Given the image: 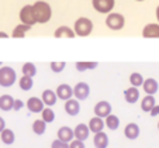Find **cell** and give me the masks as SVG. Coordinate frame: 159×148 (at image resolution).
Segmentation results:
<instances>
[{
	"instance_id": "42",
	"label": "cell",
	"mask_w": 159,
	"mask_h": 148,
	"mask_svg": "<svg viewBox=\"0 0 159 148\" xmlns=\"http://www.w3.org/2000/svg\"><path fill=\"white\" fill-rule=\"evenodd\" d=\"M158 130H159V123H158Z\"/></svg>"
},
{
	"instance_id": "23",
	"label": "cell",
	"mask_w": 159,
	"mask_h": 148,
	"mask_svg": "<svg viewBox=\"0 0 159 148\" xmlns=\"http://www.w3.org/2000/svg\"><path fill=\"white\" fill-rule=\"evenodd\" d=\"M30 30H31L30 25H25V24H21V23H20L18 25H16V27H14L11 37H13V38H24L25 34H27Z\"/></svg>"
},
{
	"instance_id": "33",
	"label": "cell",
	"mask_w": 159,
	"mask_h": 148,
	"mask_svg": "<svg viewBox=\"0 0 159 148\" xmlns=\"http://www.w3.org/2000/svg\"><path fill=\"white\" fill-rule=\"evenodd\" d=\"M49 65H51V71H52V72L59 73V72H62V71L65 69L66 62H51Z\"/></svg>"
},
{
	"instance_id": "39",
	"label": "cell",
	"mask_w": 159,
	"mask_h": 148,
	"mask_svg": "<svg viewBox=\"0 0 159 148\" xmlns=\"http://www.w3.org/2000/svg\"><path fill=\"white\" fill-rule=\"evenodd\" d=\"M9 37V34L4 33V31H0V38H7Z\"/></svg>"
},
{
	"instance_id": "29",
	"label": "cell",
	"mask_w": 159,
	"mask_h": 148,
	"mask_svg": "<svg viewBox=\"0 0 159 148\" xmlns=\"http://www.w3.org/2000/svg\"><path fill=\"white\" fill-rule=\"evenodd\" d=\"M129 83H131V86H134V88L142 86V83H144V76L139 72H132L131 75H129Z\"/></svg>"
},
{
	"instance_id": "27",
	"label": "cell",
	"mask_w": 159,
	"mask_h": 148,
	"mask_svg": "<svg viewBox=\"0 0 159 148\" xmlns=\"http://www.w3.org/2000/svg\"><path fill=\"white\" fill-rule=\"evenodd\" d=\"M0 137H2V142H4L6 145H10L16 141V136L13 133V130H10V128H4L0 133Z\"/></svg>"
},
{
	"instance_id": "12",
	"label": "cell",
	"mask_w": 159,
	"mask_h": 148,
	"mask_svg": "<svg viewBox=\"0 0 159 148\" xmlns=\"http://www.w3.org/2000/svg\"><path fill=\"white\" fill-rule=\"evenodd\" d=\"M142 37L144 38H159V24L156 23H149L142 30Z\"/></svg>"
},
{
	"instance_id": "9",
	"label": "cell",
	"mask_w": 159,
	"mask_h": 148,
	"mask_svg": "<svg viewBox=\"0 0 159 148\" xmlns=\"http://www.w3.org/2000/svg\"><path fill=\"white\" fill-rule=\"evenodd\" d=\"M55 93H57V97L61 100H69L73 97V90L72 88H70L69 85H66V83H62L59 85L57 88V90H55Z\"/></svg>"
},
{
	"instance_id": "14",
	"label": "cell",
	"mask_w": 159,
	"mask_h": 148,
	"mask_svg": "<svg viewBox=\"0 0 159 148\" xmlns=\"http://www.w3.org/2000/svg\"><path fill=\"white\" fill-rule=\"evenodd\" d=\"M142 89L147 95H155L159 89V85L156 82V79L153 78H148V79H144V83H142Z\"/></svg>"
},
{
	"instance_id": "28",
	"label": "cell",
	"mask_w": 159,
	"mask_h": 148,
	"mask_svg": "<svg viewBox=\"0 0 159 148\" xmlns=\"http://www.w3.org/2000/svg\"><path fill=\"white\" fill-rule=\"evenodd\" d=\"M45 130H47V123H45L44 120H35L33 123V131L34 134H37V136H42V134L45 133Z\"/></svg>"
},
{
	"instance_id": "22",
	"label": "cell",
	"mask_w": 159,
	"mask_h": 148,
	"mask_svg": "<svg viewBox=\"0 0 159 148\" xmlns=\"http://www.w3.org/2000/svg\"><path fill=\"white\" fill-rule=\"evenodd\" d=\"M13 99L10 95H2L0 96V110H3V112H10L13 110Z\"/></svg>"
},
{
	"instance_id": "40",
	"label": "cell",
	"mask_w": 159,
	"mask_h": 148,
	"mask_svg": "<svg viewBox=\"0 0 159 148\" xmlns=\"http://www.w3.org/2000/svg\"><path fill=\"white\" fill-rule=\"evenodd\" d=\"M156 20H158V24H159V4L156 7Z\"/></svg>"
},
{
	"instance_id": "17",
	"label": "cell",
	"mask_w": 159,
	"mask_h": 148,
	"mask_svg": "<svg viewBox=\"0 0 159 148\" xmlns=\"http://www.w3.org/2000/svg\"><path fill=\"white\" fill-rule=\"evenodd\" d=\"M41 100H42V103H44V106L51 107V106H54L55 103H57L58 97H57V93H55L54 90H51V89H45V90L42 92Z\"/></svg>"
},
{
	"instance_id": "38",
	"label": "cell",
	"mask_w": 159,
	"mask_h": 148,
	"mask_svg": "<svg viewBox=\"0 0 159 148\" xmlns=\"http://www.w3.org/2000/svg\"><path fill=\"white\" fill-rule=\"evenodd\" d=\"M6 128V121H4V118L3 117H0V133Z\"/></svg>"
},
{
	"instance_id": "30",
	"label": "cell",
	"mask_w": 159,
	"mask_h": 148,
	"mask_svg": "<svg viewBox=\"0 0 159 148\" xmlns=\"http://www.w3.org/2000/svg\"><path fill=\"white\" fill-rule=\"evenodd\" d=\"M99 67L97 62H76V69L79 72H84V71H89V69H96Z\"/></svg>"
},
{
	"instance_id": "2",
	"label": "cell",
	"mask_w": 159,
	"mask_h": 148,
	"mask_svg": "<svg viewBox=\"0 0 159 148\" xmlns=\"http://www.w3.org/2000/svg\"><path fill=\"white\" fill-rule=\"evenodd\" d=\"M93 31V23L92 20L87 17H79L75 21V25H73V33L78 37H87L92 34Z\"/></svg>"
},
{
	"instance_id": "10",
	"label": "cell",
	"mask_w": 159,
	"mask_h": 148,
	"mask_svg": "<svg viewBox=\"0 0 159 148\" xmlns=\"http://www.w3.org/2000/svg\"><path fill=\"white\" fill-rule=\"evenodd\" d=\"M89 134H90V130L87 124H78L73 130V136H75V140H79V141H84V140L89 138Z\"/></svg>"
},
{
	"instance_id": "6",
	"label": "cell",
	"mask_w": 159,
	"mask_h": 148,
	"mask_svg": "<svg viewBox=\"0 0 159 148\" xmlns=\"http://www.w3.org/2000/svg\"><path fill=\"white\" fill-rule=\"evenodd\" d=\"M92 6L97 13L108 14L116 6V0H92Z\"/></svg>"
},
{
	"instance_id": "15",
	"label": "cell",
	"mask_w": 159,
	"mask_h": 148,
	"mask_svg": "<svg viewBox=\"0 0 159 148\" xmlns=\"http://www.w3.org/2000/svg\"><path fill=\"white\" fill-rule=\"evenodd\" d=\"M65 112L66 114L69 116H78L80 112V104H79V100L76 99H69L65 102Z\"/></svg>"
},
{
	"instance_id": "41",
	"label": "cell",
	"mask_w": 159,
	"mask_h": 148,
	"mask_svg": "<svg viewBox=\"0 0 159 148\" xmlns=\"http://www.w3.org/2000/svg\"><path fill=\"white\" fill-rule=\"evenodd\" d=\"M135 2H144V0H135Z\"/></svg>"
},
{
	"instance_id": "7",
	"label": "cell",
	"mask_w": 159,
	"mask_h": 148,
	"mask_svg": "<svg viewBox=\"0 0 159 148\" xmlns=\"http://www.w3.org/2000/svg\"><path fill=\"white\" fill-rule=\"evenodd\" d=\"M73 90V96H75L76 100H86L90 95V86L86 83V82H79L76 83V86L72 89Z\"/></svg>"
},
{
	"instance_id": "25",
	"label": "cell",
	"mask_w": 159,
	"mask_h": 148,
	"mask_svg": "<svg viewBox=\"0 0 159 148\" xmlns=\"http://www.w3.org/2000/svg\"><path fill=\"white\" fill-rule=\"evenodd\" d=\"M104 126H107L111 131L117 130L118 127H120V118H118L116 114H108L104 120Z\"/></svg>"
},
{
	"instance_id": "19",
	"label": "cell",
	"mask_w": 159,
	"mask_h": 148,
	"mask_svg": "<svg viewBox=\"0 0 159 148\" xmlns=\"http://www.w3.org/2000/svg\"><path fill=\"white\" fill-rule=\"evenodd\" d=\"M54 37L55 38H73L75 33H73V28L68 27V25H61L55 30Z\"/></svg>"
},
{
	"instance_id": "21",
	"label": "cell",
	"mask_w": 159,
	"mask_h": 148,
	"mask_svg": "<svg viewBox=\"0 0 159 148\" xmlns=\"http://www.w3.org/2000/svg\"><path fill=\"white\" fill-rule=\"evenodd\" d=\"M93 144L96 148H107L108 147V136L103 131L100 133L94 134V138H93Z\"/></svg>"
},
{
	"instance_id": "34",
	"label": "cell",
	"mask_w": 159,
	"mask_h": 148,
	"mask_svg": "<svg viewBox=\"0 0 159 148\" xmlns=\"http://www.w3.org/2000/svg\"><path fill=\"white\" fill-rule=\"evenodd\" d=\"M51 148H69V144H68V142H62L61 140L57 138L51 144Z\"/></svg>"
},
{
	"instance_id": "43",
	"label": "cell",
	"mask_w": 159,
	"mask_h": 148,
	"mask_svg": "<svg viewBox=\"0 0 159 148\" xmlns=\"http://www.w3.org/2000/svg\"><path fill=\"white\" fill-rule=\"evenodd\" d=\"M0 65H2V62H0Z\"/></svg>"
},
{
	"instance_id": "13",
	"label": "cell",
	"mask_w": 159,
	"mask_h": 148,
	"mask_svg": "<svg viewBox=\"0 0 159 148\" xmlns=\"http://www.w3.org/2000/svg\"><path fill=\"white\" fill-rule=\"evenodd\" d=\"M139 126L135 123H128L124 128V136L128 140H137L139 137Z\"/></svg>"
},
{
	"instance_id": "18",
	"label": "cell",
	"mask_w": 159,
	"mask_h": 148,
	"mask_svg": "<svg viewBox=\"0 0 159 148\" xmlns=\"http://www.w3.org/2000/svg\"><path fill=\"white\" fill-rule=\"evenodd\" d=\"M87 127H89V130L92 131V133H94V134L100 133V131H103V128H104V121H103V118L94 116V117H92L89 120Z\"/></svg>"
},
{
	"instance_id": "5",
	"label": "cell",
	"mask_w": 159,
	"mask_h": 148,
	"mask_svg": "<svg viewBox=\"0 0 159 148\" xmlns=\"http://www.w3.org/2000/svg\"><path fill=\"white\" fill-rule=\"evenodd\" d=\"M18 18H20L21 24L30 25V27H33L34 24H37L35 16H34V10H33V4H25L24 7H21L20 13H18Z\"/></svg>"
},
{
	"instance_id": "20",
	"label": "cell",
	"mask_w": 159,
	"mask_h": 148,
	"mask_svg": "<svg viewBox=\"0 0 159 148\" xmlns=\"http://www.w3.org/2000/svg\"><path fill=\"white\" fill-rule=\"evenodd\" d=\"M124 99H125V102L129 103V104H134V103H137V102H138V99H139V90H138V88H134V86L128 88L125 92H124Z\"/></svg>"
},
{
	"instance_id": "1",
	"label": "cell",
	"mask_w": 159,
	"mask_h": 148,
	"mask_svg": "<svg viewBox=\"0 0 159 148\" xmlns=\"http://www.w3.org/2000/svg\"><path fill=\"white\" fill-rule=\"evenodd\" d=\"M33 10H34V16L38 24H47L52 17V9L47 2L44 0H38L33 4Z\"/></svg>"
},
{
	"instance_id": "26",
	"label": "cell",
	"mask_w": 159,
	"mask_h": 148,
	"mask_svg": "<svg viewBox=\"0 0 159 148\" xmlns=\"http://www.w3.org/2000/svg\"><path fill=\"white\" fill-rule=\"evenodd\" d=\"M18 86L21 88V90H24V92L31 90V89H33V86H34L33 78H31V76L23 75V76L20 78V81H18Z\"/></svg>"
},
{
	"instance_id": "11",
	"label": "cell",
	"mask_w": 159,
	"mask_h": 148,
	"mask_svg": "<svg viewBox=\"0 0 159 148\" xmlns=\"http://www.w3.org/2000/svg\"><path fill=\"white\" fill-rule=\"evenodd\" d=\"M25 106H27V109L30 110L31 113H41L42 109L45 107L42 100L39 99V97H35V96L30 97V99L27 100V103H25Z\"/></svg>"
},
{
	"instance_id": "36",
	"label": "cell",
	"mask_w": 159,
	"mask_h": 148,
	"mask_svg": "<svg viewBox=\"0 0 159 148\" xmlns=\"http://www.w3.org/2000/svg\"><path fill=\"white\" fill-rule=\"evenodd\" d=\"M23 106H24V103L21 102L20 99H14V102H13V110L18 112L20 109H23Z\"/></svg>"
},
{
	"instance_id": "8",
	"label": "cell",
	"mask_w": 159,
	"mask_h": 148,
	"mask_svg": "<svg viewBox=\"0 0 159 148\" xmlns=\"http://www.w3.org/2000/svg\"><path fill=\"white\" fill-rule=\"evenodd\" d=\"M93 112H94V116H97V117L106 118L108 114H111V104L108 102H106V100H102V102L96 103Z\"/></svg>"
},
{
	"instance_id": "37",
	"label": "cell",
	"mask_w": 159,
	"mask_h": 148,
	"mask_svg": "<svg viewBox=\"0 0 159 148\" xmlns=\"http://www.w3.org/2000/svg\"><path fill=\"white\" fill-rule=\"evenodd\" d=\"M149 114L152 116V117H155V116H158L159 114V104H155L152 107V110L149 112Z\"/></svg>"
},
{
	"instance_id": "35",
	"label": "cell",
	"mask_w": 159,
	"mask_h": 148,
	"mask_svg": "<svg viewBox=\"0 0 159 148\" xmlns=\"http://www.w3.org/2000/svg\"><path fill=\"white\" fill-rule=\"evenodd\" d=\"M69 148H86L84 147L83 141H79V140H72L69 142Z\"/></svg>"
},
{
	"instance_id": "4",
	"label": "cell",
	"mask_w": 159,
	"mask_h": 148,
	"mask_svg": "<svg viewBox=\"0 0 159 148\" xmlns=\"http://www.w3.org/2000/svg\"><path fill=\"white\" fill-rule=\"evenodd\" d=\"M17 81L16 71L11 67H2L0 68V86L2 88H10Z\"/></svg>"
},
{
	"instance_id": "16",
	"label": "cell",
	"mask_w": 159,
	"mask_h": 148,
	"mask_svg": "<svg viewBox=\"0 0 159 148\" xmlns=\"http://www.w3.org/2000/svg\"><path fill=\"white\" fill-rule=\"evenodd\" d=\"M73 138H75V136H73V130L70 127L62 126L58 130V140H61L62 142H70Z\"/></svg>"
},
{
	"instance_id": "3",
	"label": "cell",
	"mask_w": 159,
	"mask_h": 148,
	"mask_svg": "<svg viewBox=\"0 0 159 148\" xmlns=\"http://www.w3.org/2000/svg\"><path fill=\"white\" fill-rule=\"evenodd\" d=\"M106 25L113 31H120L125 25V18L121 13H108L106 17Z\"/></svg>"
},
{
	"instance_id": "32",
	"label": "cell",
	"mask_w": 159,
	"mask_h": 148,
	"mask_svg": "<svg viewBox=\"0 0 159 148\" xmlns=\"http://www.w3.org/2000/svg\"><path fill=\"white\" fill-rule=\"evenodd\" d=\"M23 75L34 78V76L37 75V68H35V65H34L33 62H25L24 65H23Z\"/></svg>"
},
{
	"instance_id": "24",
	"label": "cell",
	"mask_w": 159,
	"mask_h": 148,
	"mask_svg": "<svg viewBox=\"0 0 159 148\" xmlns=\"http://www.w3.org/2000/svg\"><path fill=\"white\" fill-rule=\"evenodd\" d=\"M155 104H156L155 97H153L152 95H147V96L141 100V109H142V112H145V113H149Z\"/></svg>"
},
{
	"instance_id": "31",
	"label": "cell",
	"mask_w": 159,
	"mask_h": 148,
	"mask_svg": "<svg viewBox=\"0 0 159 148\" xmlns=\"http://www.w3.org/2000/svg\"><path fill=\"white\" fill-rule=\"evenodd\" d=\"M41 116H42V120L45 121V123H52V121L55 120V112L52 109H49V107H44L41 112Z\"/></svg>"
}]
</instances>
